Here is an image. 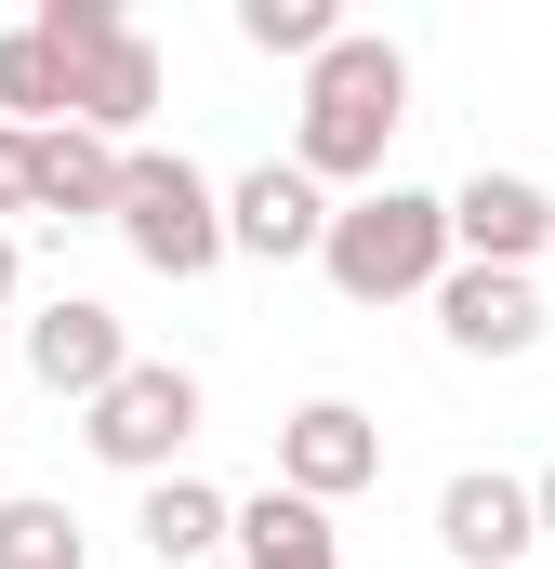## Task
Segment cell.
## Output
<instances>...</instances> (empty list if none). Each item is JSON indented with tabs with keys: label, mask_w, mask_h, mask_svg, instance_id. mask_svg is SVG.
Here are the masks:
<instances>
[{
	"label": "cell",
	"mask_w": 555,
	"mask_h": 569,
	"mask_svg": "<svg viewBox=\"0 0 555 569\" xmlns=\"http://www.w3.org/2000/svg\"><path fill=\"white\" fill-rule=\"evenodd\" d=\"M107 226H120V252H133L145 279H212V266H225V186H212L185 146H133V159H120Z\"/></svg>",
	"instance_id": "3957f363"
},
{
	"label": "cell",
	"mask_w": 555,
	"mask_h": 569,
	"mask_svg": "<svg viewBox=\"0 0 555 569\" xmlns=\"http://www.w3.org/2000/svg\"><path fill=\"white\" fill-rule=\"evenodd\" d=\"M450 266H503V279H529L555 252V186H529V172H463L450 199Z\"/></svg>",
	"instance_id": "5b68a950"
},
{
	"label": "cell",
	"mask_w": 555,
	"mask_h": 569,
	"mask_svg": "<svg viewBox=\"0 0 555 569\" xmlns=\"http://www.w3.org/2000/svg\"><path fill=\"white\" fill-rule=\"evenodd\" d=\"M436 543L450 569H516L543 530H529V477H503V463H463L450 490H436Z\"/></svg>",
	"instance_id": "30bf717a"
},
{
	"label": "cell",
	"mask_w": 555,
	"mask_h": 569,
	"mask_svg": "<svg viewBox=\"0 0 555 569\" xmlns=\"http://www.w3.org/2000/svg\"><path fill=\"white\" fill-rule=\"evenodd\" d=\"M159 93H172L159 40H145V27H120L107 53H80V67H67V133H93V146H120V159H133L145 120H159Z\"/></svg>",
	"instance_id": "52a82bcc"
},
{
	"label": "cell",
	"mask_w": 555,
	"mask_h": 569,
	"mask_svg": "<svg viewBox=\"0 0 555 569\" xmlns=\"http://www.w3.org/2000/svg\"><path fill=\"white\" fill-rule=\"evenodd\" d=\"M185 437H199V371L185 358H133L93 411H80V450L107 463V477H185Z\"/></svg>",
	"instance_id": "277c9868"
},
{
	"label": "cell",
	"mask_w": 555,
	"mask_h": 569,
	"mask_svg": "<svg viewBox=\"0 0 555 569\" xmlns=\"http://www.w3.org/2000/svg\"><path fill=\"white\" fill-rule=\"evenodd\" d=\"M225 543H239V569H344L331 517H317V503H291V490H252V503H225Z\"/></svg>",
	"instance_id": "4fadbf2b"
},
{
	"label": "cell",
	"mask_w": 555,
	"mask_h": 569,
	"mask_svg": "<svg viewBox=\"0 0 555 569\" xmlns=\"http://www.w3.org/2000/svg\"><path fill=\"white\" fill-rule=\"evenodd\" d=\"M371 477H384V425H371L357 398H304V411L278 425V490H291V503L331 517V503H357Z\"/></svg>",
	"instance_id": "8992f818"
},
{
	"label": "cell",
	"mask_w": 555,
	"mask_h": 569,
	"mask_svg": "<svg viewBox=\"0 0 555 569\" xmlns=\"http://www.w3.org/2000/svg\"><path fill=\"white\" fill-rule=\"evenodd\" d=\"M133 543L159 569H199L212 543H225V490L212 477H145V503H133Z\"/></svg>",
	"instance_id": "5bb4252c"
},
{
	"label": "cell",
	"mask_w": 555,
	"mask_h": 569,
	"mask_svg": "<svg viewBox=\"0 0 555 569\" xmlns=\"http://www.w3.org/2000/svg\"><path fill=\"white\" fill-rule=\"evenodd\" d=\"M239 40H252V53H291V67H317V53L344 40V13H331V0H239Z\"/></svg>",
	"instance_id": "2e32d148"
},
{
	"label": "cell",
	"mask_w": 555,
	"mask_h": 569,
	"mask_svg": "<svg viewBox=\"0 0 555 569\" xmlns=\"http://www.w3.org/2000/svg\"><path fill=\"white\" fill-rule=\"evenodd\" d=\"M529 530H543V543H555V463H543V477H529Z\"/></svg>",
	"instance_id": "44dd1931"
},
{
	"label": "cell",
	"mask_w": 555,
	"mask_h": 569,
	"mask_svg": "<svg viewBox=\"0 0 555 569\" xmlns=\"http://www.w3.org/2000/svg\"><path fill=\"white\" fill-rule=\"evenodd\" d=\"M27 371L53 385V398H107L120 371H133V331H120V305H93V291H53L40 318H27Z\"/></svg>",
	"instance_id": "ba28073f"
},
{
	"label": "cell",
	"mask_w": 555,
	"mask_h": 569,
	"mask_svg": "<svg viewBox=\"0 0 555 569\" xmlns=\"http://www.w3.org/2000/svg\"><path fill=\"white\" fill-rule=\"evenodd\" d=\"M0 569H80V517L67 503H0Z\"/></svg>",
	"instance_id": "e0dca14e"
},
{
	"label": "cell",
	"mask_w": 555,
	"mask_h": 569,
	"mask_svg": "<svg viewBox=\"0 0 555 569\" xmlns=\"http://www.w3.org/2000/svg\"><path fill=\"white\" fill-rule=\"evenodd\" d=\"M317 239H331V199H317L291 159H252V172L225 186V252H252V266H317Z\"/></svg>",
	"instance_id": "9c48e42d"
},
{
	"label": "cell",
	"mask_w": 555,
	"mask_h": 569,
	"mask_svg": "<svg viewBox=\"0 0 555 569\" xmlns=\"http://www.w3.org/2000/svg\"><path fill=\"white\" fill-rule=\"evenodd\" d=\"M317 279L344 291V305H411V291L450 279V212H436L423 186H357V199H331Z\"/></svg>",
	"instance_id": "7a4b0ae2"
},
{
	"label": "cell",
	"mask_w": 555,
	"mask_h": 569,
	"mask_svg": "<svg viewBox=\"0 0 555 569\" xmlns=\"http://www.w3.org/2000/svg\"><path fill=\"white\" fill-rule=\"evenodd\" d=\"M0 226H27V133H0Z\"/></svg>",
	"instance_id": "d6986e66"
},
{
	"label": "cell",
	"mask_w": 555,
	"mask_h": 569,
	"mask_svg": "<svg viewBox=\"0 0 555 569\" xmlns=\"http://www.w3.org/2000/svg\"><path fill=\"white\" fill-rule=\"evenodd\" d=\"M13 291H27V239L0 226V305H13Z\"/></svg>",
	"instance_id": "ffe728a7"
},
{
	"label": "cell",
	"mask_w": 555,
	"mask_h": 569,
	"mask_svg": "<svg viewBox=\"0 0 555 569\" xmlns=\"http://www.w3.org/2000/svg\"><path fill=\"white\" fill-rule=\"evenodd\" d=\"M107 199H120V146L93 133H27V212H53V226H107Z\"/></svg>",
	"instance_id": "7c38bea8"
},
{
	"label": "cell",
	"mask_w": 555,
	"mask_h": 569,
	"mask_svg": "<svg viewBox=\"0 0 555 569\" xmlns=\"http://www.w3.org/2000/svg\"><path fill=\"white\" fill-rule=\"evenodd\" d=\"M67 120V67L40 53V27H0V133H53Z\"/></svg>",
	"instance_id": "9a60e30c"
},
{
	"label": "cell",
	"mask_w": 555,
	"mask_h": 569,
	"mask_svg": "<svg viewBox=\"0 0 555 569\" xmlns=\"http://www.w3.org/2000/svg\"><path fill=\"white\" fill-rule=\"evenodd\" d=\"M423 305H436L450 358H529V345H543V291H529V279H503V266H450Z\"/></svg>",
	"instance_id": "8fae6325"
},
{
	"label": "cell",
	"mask_w": 555,
	"mask_h": 569,
	"mask_svg": "<svg viewBox=\"0 0 555 569\" xmlns=\"http://www.w3.org/2000/svg\"><path fill=\"white\" fill-rule=\"evenodd\" d=\"M411 120V53L384 27H344L317 67H304V107H291V172L331 199V186H384V146Z\"/></svg>",
	"instance_id": "6da1fadb"
},
{
	"label": "cell",
	"mask_w": 555,
	"mask_h": 569,
	"mask_svg": "<svg viewBox=\"0 0 555 569\" xmlns=\"http://www.w3.org/2000/svg\"><path fill=\"white\" fill-rule=\"evenodd\" d=\"M27 27H40V53H53V67H80V53H107L133 13H120V0H40Z\"/></svg>",
	"instance_id": "ac0fdd59"
}]
</instances>
